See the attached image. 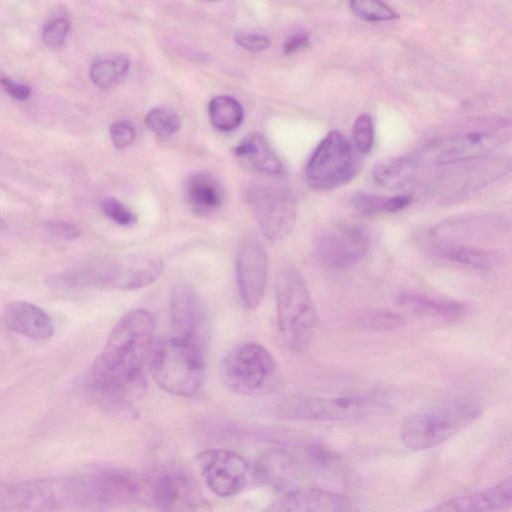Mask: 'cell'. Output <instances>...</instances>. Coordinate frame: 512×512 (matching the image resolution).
<instances>
[{"instance_id":"cell-1","label":"cell","mask_w":512,"mask_h":512,"mask_svg":"<svg viewBox=\"0 0 512 512\" xmlns=\"http://www.w3.org/2000/svg\"><path fill=\"white\" fill-rule=\"evenodd\" d=\"M155 323L150 312L135 309L125 314L111 330L92 369L95 391L129 400L145 388V364L153 344Z\"/></svg>"},{"instance_id":"cell-2","label":"cell","mask_w":512,"mask_h":512,"mask_svg":"<svg viewBox=\"0 0 512 512\" xmlns=\"http://www.w3.org/2000/svg\"><path fill=\"white\" fill-rule=\"evenodd\" d=\"M163 271L162 257L152 251H136L95 260L79 270L64 273L67 289L104 287L137 290L152 284Z\"/></svg>"},{"instance_id":"cell-3","label":"cell","mask_w":512,"mask_h":512,"mask_svg":"<svg viewBox=\"0 0 512 512\" xmlns=\"http://www.w3.org/2000/svg\"><path fill=\"white\" fill-rule=\"evenodd\" d=\"M480 405L466 399H453L424 407L402 423L400 439L414 451L438 446L473 424L481 415Z\"/></svg>"},{"instance_id":"cell-4","label":"cell","mask_w":512,"mask_h":512,"mask_svg":"<svg viewBox=\"0 0 512 512\" xmlns=\"http://www.w3.org/2000/svg\"><path fill=\"white\" fill-rule=\"evenodd\" d=\"M278 330L283 344L301 352L310 344L317 324V313L310 292L298 272L283 264L275 285Z\"/></svg>"},{"instance_id":"cell-5","label":"cell","mask_w":512,"mask_h":512,"mask_svg":"<svg viewBox=\"0 0 512 512\" xmlns=\"http://www.w3.org/2000/svg\"><path fill=\"white\" fill-rule=\"evenodd\" d=\"M149 362L152 378L167 393L190 397L200 390L205 362L196 344L174 336L164 339L151 350Z\"/></svg>"},{"instance_id":"cell-6","label":"cell","mask_w":512,"mask_h":512,"mask_svg":"<svg viewBox=\"0 0 512 512\" xmlns=\"http://www.w3.org/2000/svg\"><path fill=\"white\" fill-rule=\"evenodd\" d=\"M387 406L386 399L378 394L293 395L276 404L275 414L286 420L349 422L374 416Z\"/></svg>"},{"instance_id":"cell-7","label":"cell","mask_w":512,"mask_h":512,"mask_svg":"<svg viewBox=\"0 0 512 512\" xmlns=\"http://www.w3.org/2000/svg\"><path fill=\"white\" fill-rule=\"evenodd\" d=\"M221 377L228 389L245 396L269 393L276 378V363L270 352L257 343L233 348L223 359Z\"/></svg>"},{"instance_id":"cell-8","label":"cell","mask_w":512,"mask_h":512,"mask_svg":"<svg viewBox=\"0 0 512 512\" xmlns=\"http://www.w3.org/2000/svg\"><path fill=\"white\" fill-rule=\"evenodd\" d=\"M358 169L359 159L351 142L339 131H331L308 159L305 178L313 189L328 191L348 183Z\"/></svg>"},{"instance_id":"cell-9","label":"cell","mask_w":512,"mask_h":512,"mask_svg":"<svg viewBox=\"0 0 512 512\" xmlns=\"http://www.w3.org/2000/svg\"><path fill=\"white\" fill-rule=\"evenodd\" d=\"M80 504L78 478L32 480L0 489V505L24 512H47Z\"/></svg>"},{"instance_id":"cell-10","label":"cell","mask_w":512,"mask_h":512,"mask_svg":"<svg viewBox=\"0 0 512 512\" xmlns=\"http://www.w3.org/2000/svg\"><path fill=\"white\" fill-rule=\"evenodd\" d=\"M370 246L371 236L365 227L341 223L317 237L314 254L321 265L332 270H346L360 262Z\"/></svg>"},{"instance_id":"cell-11","label":"cell","mask_w":512,"mask_h":512,"mask_svg":"<svg viewBox=\"0 0 512 512\" xmlns=\"http://www.w3.org/2000/svg\"><path fill=\"white\" fill-rule=\"evenodd\" d=\"M169 317L174 337L203 349L208 333L207 313L202 298L189 282L180 281L173 286Z\"/></svg>"},{"instance_id":"cell-12","label":"cell","mask_w":512,"mask_h":512,"mask_svg":"<svg viewBox=\"0 0 512 512\" xmlns=\"http://www.w3.org/2000/svg\"><path fill=\"white\" fill-rule=\"evenodd\" d=\"M249 201L264 236L272 242L284 239L296 220V205L285 190L258 187L249 192Z\"/></svg>"},{"instance_id":"cell-13","label":"cell","mask_w":512,"mask_h":512,"mask_svg":"<svg viewBox=\"0 0 512 512\" xmlns=\"http://www.w3.org/2000/svg\"><path fill=\"white\" fill-rule=\"evenodd\" d=\"M196 459L205 483L217 496H233L245 487L249 466L235 452L208 449L199 453Z\"/></svg>"},{"instance_id":"cell-14","label":"cell","mask_w":512,"mask_h":512,"mask_svg":"<svg viewBox=\"0 0 512 512\" xmlns=\"http://www.w3.org/2000/svg\"><path fill=\"white\" fill-rule=\"evenodd\" d=\"M236 279L243 304L255 309L261 303L268 274V257L265 248L254 237L244 239L236 254Z\"/></svg>"},{"instance_id":"cell-15","label":"cell","mask_w":512,"mask_h":512,"mask_svg":"<svg viewBox=\"0 0 512 512\" xmlns=\"http://www.w3.org/2000/svg\"><path fill=\"white\" fill-rule=\"evenodd\" d=\"M153 497L161 512H210L197 484L183 472H166L156 479Z\"/></svg>"},{"instance_id":"cell-16","label":"cell","mask_w":512,"mask_h":512,"mask_svg":"<svg viewBox=\"0 0 512 512\" xmlns=\"http://www.w3.org/2000/svg\"><path fill=\"white\" fill-rule=\"evenodd\" d=\"M263 512H353L350 501L320 487H299L286 491Z\"/></svg>"},{"instance_id":"cell-17","label":"cell","mask_w":512,"mask_h":512,"mask_svg":"<svg viewBox=\"0 0 512 512\" xmlns=\"http://www.w3.org/2000/svg\"><path fill=\"white\" fill-rule=\"evenodd\" d=\"M511 500L512 481L507 478L483 491L450 498L423 512H500L510 508Z\"/></svg>"},{"instance_id":"cell-18","label":"cell","mask_w":512,"mask_h":512,"mask_svg":"<svg viewBox=\"0 0 512 512\" xmlns=\"http://www.w3.org/2000/svg\"><path fill=\"white\" fill-rule=\"evenodd\" d=\"M296 456L280 448L266 451L256 462V479L272 487L295 489L304 474L302 464L309 465Z\"/></svg>"},{"instance_id":"cell-19","label":"cell","mask_w":512,"mask_h":512,"mask_svg":"<svg viewBox=\"0 0 512 512\" xmlns=\"http://www.w3.org/2000/svg\"><path fill=\"white\" fill-rule=\"evenodd\" d=\"M428 250L437 259L477 270H490L501 261L496 250L458 242L430 241Z\"/></svg>"},{"instance_id":"cell-20","label":"cell","mask_w":512,"mask_h":512,"mask_svg":"<svg viewBox=\"0 0 512 512\" xmlns=\"http://www.w3.org/2000/svg\"><path fill=\"white\" fill-rule=\"evenodd\" d=\"M4 318L13 331L32 340H47L54 334L50 316L40 307L26 301L8 304Z\"/></svg>"},{"instance_id":"cell-21","label":"cell","mask_w":512,"mask_h":512,"mask_svg":"<svg viewBox=\"0 0 512 512\" xmlns=\"http://www.w3.org/2000/svg\"><path fill=\"white\" fill-rule=\"evenodd\" d=\"M501 143L492 132H473L448 141L438 153L436 162L445 165L482 157Z\"/></svg>"},{"instance_id":"cell-22","label":"cell","mask_w":512,"mask_h":512,"mask_svg":"<svg viewBox=\"0 0 512 512\" xmlns=\"http://www.w3.org/2000/svg\"><path fill=\"white\" fill-rule=\"evenodd\" d=\"M397 304L414 314L440 320H457L468 312L467 305L461 301L417 292L399 294Z\"/></svg>"},{"instance_id":"cell-23","label":"cell","mask_w":512,"mask_h":512,"mask_svg":"<svg viewBox=\"0 0 512 512\" xmlns=\"http://www.w3.org/2000/svg\"><path fill=\"white\" fill-rule=\"evenodd\" d=\"M236 156L251 169L273 175L282 176L284 167L265 138L252 134L236 146Z\"/></svg>"},{"instance_id":"cell-24","label":"cell","mask_w":512,"mask_h":512,"mask_svg":"<svg viewBox=\"0 0 512 512\" xmlns=\"http://www.w3.org/2000/svg\"><path fill=\"white\" fill-rule=\"evenodd\" d=\"M189 206L199 215H206L221 206L223 192L218 181L204 173L191 175L185 185Z\"/></svg>"},{"instance_id":"cell-25","label":"cell","mask_w":512,"mask_h":512,"mask_svg":"<svg viewBox=\"0 0 512 512\" xmlns=\"http://www.w3.org/2000/svg\"><path fill=\"white\" fill-rule=\"evenodd\" d=\"M414 163L406 157H393L376 163L372 170L375 182L387 188L400 187L413 177Z\"/></svg>"},{"instance_id":"cell-26","label":"cell","mask_w":512,"mask_h":512,"mask_svg":"<svg viewBox=\"0 0 512 512\" xmlns=\"http://www.w3.org/2000/svg\"><path fill=\"white\" fill-rule=\"evenodd\" d=\"M129 66L128 59L123 55L100 58L92 64L90 78L100 88H111L126 79Z\"/></svg>"},{"instance_id":"cell-27","label":"cell","mask_w":512,"mask_h":512,"mask_svg":"<svg viewBox=\"0 0 512 512\" xmlns=\"http://www.w3.org/2000/svg\"><path fill=\"white\" fill-rule=\"evenodd\" d=\"M209 116L215 128L221 131H231L237 128L243 120L241 104L229 96H217L209 103Z\"/></svg>"},{"instance_id":"cell-28","label":"cell","mask_w":512,"mask_h":512,"mask_svg":"<svg viewBox=\"0 0 512 512\" xmlns=\"http://www.w3.org/2000/svg\"><path fill=\"white\" fill-rule=\"evenodd\" d=\"M351 11L359 18L368 22H382L397 19L399 15L388 4L374 0L349 2Z\"/></svg>"},{"instance_id":"cell-29","label":"cell","mask_w":512,"mask_h":512,"mask_svg":"<svg viewBox=\"0 0 512 512\" xmlns=\"http://www.w3.org/2000/svg\"><path fill=\"white\" fill-rule=\"evenodd\" d=\"M146 126L156 135L168 137L180 129V119L172 110L155 108L145 117Z\"/></svg>"},{"instance_id":"cell-30","label":"cell","mask_w":512,"mask_h":512,"mask_svg":"<svg viewBox=\"0 0 512 512\" xmlns=\"http://www.w3.org/2000/svg\"><path fill=\"white\" fill-rule=\"evenodd\" d=\"M352 135L354 146L358 152L367 154L372 150L375 140V130L370 115L361 114L357 117L353 125Z\"/></svg>"},{"instance_id":"cell-31","label":"cell","mask_w":512,"mask_h":512,"mask_svg":"<svg viewBox=\"0 0 512 512\" xmlns=\"http://www.w3.org/2000/svg\"><path fill=\"white\" fill-rule=\"evenodd\" d=\"M361 325L375 331H393L405 324V319L393 311H374L361 319Z\"/></svg>"},{"instance_id":"cell-32","label":"cell","mask_w":512,"mask_h":512,"mask_svg":"<svg viewBox=\"0 0 512 512\" xmlns=\"http://www.w3.org/2000/svg\"><path fill=\"white\" fill-rule=\"evenodd\" d=\"M387 197L359 191L351 198L352 206L361 215L373 216L385 213Z\"/></svg>"},{"instance_id":"cell-33","label":"cell","mask_w":512,"mask_h":512,"mask_svg":"<svg viewBox=\"0 0 512 512\" xmlns=\"http://www.w3.org/2000/svg\"><path fill=\"white\" fill-rule=\"evenodd\" d=\"M104 214L121 226H130L136 222L135 214L115 198H105L101 202Z\"/></svg>"},{"instance_id":"cell-34","label":"cell","mask_w":512,"mask_h":512,"mask_svg":"<svg viewBox=\"0 0 512 512\" xmlns=\"http://www.w3.org/2000/svg\"><path fill=\"white\" fill-rule=\"evenodd\" d=\"M70 29V22L65 18H57L50 21L43 29L42 40L50 48L60 46Z\"/></svg>"},{"instance_id":"cell-35","label":"cell","mask_w":512,"mask_h":512,"mask_svg":"<svg viewBox=\"0 0 512 512\" xmlns=\"http://www.w3.org/2000/svg\"><path fill=\"white\" fill-rule=\"evenodd\" d=\"M111 140L116 148L122 149L130 146L136 137L133 126L126 121H117L109 129Z\"/></svg>"},{"instance_id":"cell-36","label":"cell","mask_w":512,"mask_h":512,"mask_svg":"<svg viewBox=\"0 0 512 512\" xmlns=\"http://www.w3.org/2000/svg\"><path fill=\"white\" fill-rule=\"evenodd\" d=\"M48 233L61 240L70 241L80 235V229L73 223L64 220H50L46 223Z\"/></svg>"},{"instance_id":"cell-37","label":"cell","mask_w":512,"mask_h":512,"mask_svg":"<svg viewBox=\"0 0 512 512\" xmlns=\"http://www.w3.org/2000/svg\"><path fill=\"white\" fill-rule=\"evenodd\" d=\"M235 40L242 48L254 52L265 50L269 46V39L259 34H239Z\"/></svg>"},{"instance_id":"cell-38","label":"cell","mask_w":512,"mask_h":512,"mask_svg":"<svg viewBox=\"0 0 512 512\" xmlns=\"http://www.w3.org/2000/svg\"><path fill=\"white\" fill-rule=\"evenodd\" d=\"M0 83L6 92L16 100H25L31 93V90L28 86L14 82L6 77L1 78Z\"/></svg>"},{"instance_id":"cell-39","label":"cell","mask_w":512,"mask_h":512,"mask_svg":"<svg viewBox=\"0 0 512 512\" xmlns=\"http://www.w3.org/2000/svg\"><path fill=\"white\" fill-rule=\"evenodd\" d=\"M309 43V36L305 32L295 33L290 36L284 44V53L291 54L297 52L305 47Z\"/></svg>"},{"instance_id":"cell-40","label":"cell","mask_w":512,"mask_h":512,"mask_svg":"<svg viewBox=\"0 0 512 512\" xmlns=\"http://www.w3.org/2000/svg\"><path fill=\"white\" fill-rule=\"evenodd\" d=\"M413 201L410 194L395 195L387 197L385 213H395L408 207Z\"/></svg>"},{"instance_id":"cell-41","label":"cell","mask_w":512,"mask_h":512,"mask_svg":"<svg viewBox=\"0 0 512 512\" xmlns=\"http://www.w3.org/2000/svg\"><path fill=\"white\" fill-rule=\"evenodd\" d=\"M7 227L6 222L0 217V232L4 231Z\"/></svg>"}]
</instances>
